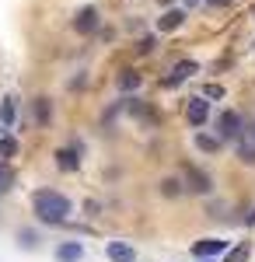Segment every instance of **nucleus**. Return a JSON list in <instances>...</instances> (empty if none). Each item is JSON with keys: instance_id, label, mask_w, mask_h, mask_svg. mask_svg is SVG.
I'll use <instances>...</instances> for the list:
<instances>
[{"instance_id": "1", "label": "nucleus", "mask_w": 255, "mask_h": 262, "mask_svg": "<svg viewBox=\"0 0 255 262\" xmlns=\"http://www.w3.org/2000/svg\"><path fill=\"white\" fill-rule=\"evenodd\" d=\"M32 213H35V221L39 224H67L70 221V213H74V203L70 196H63L56 189H35L32 192Z\"/></svg>"}, {"instance_id": "2", "label": "nucleus", "mask_w": 255, "mask_h": 262, "mask_svg": "<svg viewBox=\"0 0 255 262\" xmlns=\"http://www.w3.org/2000/svg\"><path fill=\"white\" fill-rule=\"evenodd\" d=\"M84 154H88L84 140H80V137H74V140L67 143V147H59L53 158H56V168H59V171L74 175V171H80V168H84Z\"/></svg>"}, {"instance_id": "3", "label": "nucleus", "mask_w": 255, "mask_h": 262, "mask_svg": "<svg viewBox=\"0 0 255 262\" xmlns=\"http://www.w3.org/2000/svg\"><path fill=\"white\" fill-rule=\"evenodd\" d=\"M245 133V116L238 112V108H224L220 116H217V137L227 143V140H238Z\"/></svg>"}, {"instance_id": "4", "label": "nucleus", "mask_w": 255, "mask_h": 262, "mask_svg": "<svg viewBox=\"0 0 255 262\" xmlns=\"http://www.w3.org/2000/svg\"><path fill=\"white\" fill-rule=\"evenodd\" d=\"M185 122H189L193 129H203V126L210 122V98H206V95H196V98L185 101Z\"/></svg>"}, {"instance_id": "5", "label": "nucleus", "mask_w": 255, "mask_h": 262, "mask_svg": "<svg viewBox=\"0 0 255 262\" xmlns=\"http://www.w3.org/2000/svg\"><path fill=\"white\" fill-rule=\"evenodd\" d=\"M231 248V242H224V238H217V234H210V238H199V242H193V259H220L224 252Z\"/></svg>"}, {"instance_id": "6", "label": "nucleus", "mask_w": 255, "mask_h": 262, "mask_svg": "<svg viewBox=\"0 0 255 262\" xmlns=\"http://www.w3.org/2000/svg\"><path fill=\"white\" fill-rule=\"evenodd\" d=\"M98 28H101V11L95 4L80 7L77 14H74V32H77V35H95Z\"/></svg>"}, {"instance_id": "7", "label": "nucleus", "mask_w": 255, "mask_h": 262, "mask_svg": "<svg viewBox=\"0 0 255 262\" xmlns=\"http://www.w3.org/2000/svg\"><path fill=\"white\" fill-rule=\"evenodd\" d=\"M84 259H88V245L77 238L56 242V248H53V262H84Z\"/></svg>"}, {"instance_id": "8", "label": "nucleus", "mask_w": 255, "mask_h": 262, "mask_svg": "<svg viewBox=\"0 0 255 262\" xmlns=\"http://www.w3.org/2000/svg\"><path fill=\"white\" fill-rule=\"evenodd\" d=\"M196 74H199V63L196 60H178L175 67L161 77V84H164V88H178L182 81H189V77H196Z\"/></svg>"}, {"instance_id": "9", "label": "nucleus", "mask_w": 255, "mask_h": 262, "mask_svg": "<svg viewBox=\"0 0 255 262\" xmlns=\"http://www.w3.org/2000/svg\"><path fill=\"white\" fill-rule=\"evenodd\" d=\"M185 192H196V196H210L214 192V179L206 175V171H199V168H185Z\"/></svg>"}, {"instance_id": "10", "label": "nucleus", "mask_w": 255, "mask_h": 262, "mask_svg": "<svg viewBox=\"0 0 255 262\" xmlns=\"http://www.w3.org/2000/svg\"><path fill=\"white\" fill-rule=\"evenodd\" d=\"M235 154L241 164H255V126H245V133L235 140Z\"/></svg>"}, {"instance_id": "11", "label": "nucleus", "mask_w": 255, "mask_h": 262, "mask_svg": "<svg viewBox=\"0 0 255 262\" xmlns=\"http://www.w3.org/2000/svg\"><path fill=\"white\" fill-rule=\"evenodd\" d=\"M182 25H185V11H182V7H164L154 28L161 32V35H168V32H178Z\"/></svg>"}, {"instance_id": "12", "label": "nucleus", "mask_w": 255, "mask_h": 262, "mask_svg": "<svg viewBox=\"0 0 255 262\" xmlns=\"http://www.w3.org/2000/svg\"><path fill=\"white\" fill-rule=\"evenodd\" d=\"M105 259L109 262H137V248L130 242H105Z\"/></svg>"}, {"instance_id": "13", "label": "nucleus", "mask_w": 255, "mask_h": 262, "mask_svg": "<svg viewBox=\"0 0 255 262\" xmlns=\"http://www.w3.org/2000/svg\"><path fill=\"white\" fill-rule=\"evenodd\" d=\"M140 88H143V74H140V70H133V67L119 70V77H116L119 95H133V91H140Z\"/></svg>"}, {"instance_id": "14", "label": "nucleus", "mask_w": 255, "mask_h": 262, "mask_svg": "<svg viewBox=\"0 0 255 262\" xmlns=\"http://www.w3.org/2000/svg\"><path fill=\"white\" fill-rule=\"evenodd\" d=\"M14 238H18V248H21V252H39L42 234L35 231V227H21V231L14 234Z\"/></svg>"}, {"instance_id": "15", "label": "nucleus", "mask_w": 255, "mask_h": 262, "mask_svg": "<svg viewBox=\"0 0 255 262\" xmlns=\"http://www.w3.org/2000/svg\"><path fill=\"white\" fill-rule=\"evenodd\" d=\"M14 119H18V98H14V95H7V98L0 101V126H4V129H11Z\"/></svg>"}, {"instance_id": "16", "label": "nucleus", "mask_w": 255, "mask_h": 262, "mask_svg": "<svg viewBox=\"0 0 255 262\" xmlns=\"http://www.w3.org/2000/svg\"><path fill=\"white\" fill-rule=\"evenodd\" d=\"M248 255H252V245L241 242V245H231V248L220 255V262H248Z\"/></svg>"}, {"instance_id": "17", "label": "nucleus", "mask_w": 255, "mask_h": 262, "mask_svg": "<svg viewBox=\"0 0 255 262\" xmlns=\"http://www.w3.org/2000/svg\"><path fill=\"white\" fill-rule=\"evenodd\" d=\"M196 147L203 150V154H217V150L224 147V140H220V137H210V133H203V129H196Z\"/></svg>"}, {"instance_id": "18", "label": "nucleus", "mask_w": 255, "mask_h": 262, "mask_svg": "<svg viewBox=\"0 0 255 262\" xmlns=\"http://www.w3.org/2000/svg\"><path fill=\"white\" fill-rule=\"evenodd\" d=\"M32 108H35V122H39V126H49V119H53V101L49 98H35Z\"/></svg>"}, {"instance_id": "19", "label": "nucleus", "mask_w": 255, "mask_h": 262, "mask_svg": "<svg viewBox=\"0 0 255 262\" xmlns=\"http://www.w3.org/2000/svg\"><path fill=\"white\" fill-rule=\"evenodd\" d=\"M182 192H185V185H182L178 179H164V182H161V196L175 200V196H182Z\"/></svg>"}, {"instance_id": "20", "label": "nucleus", "mask_w": 255, "mask_h": 262, "mask_svg": "<svg viewBox=\"0 0 255 262\" xmlns=\"http://www.w3.org/2000/svg\"><path fill=\"white\" fill-rule=\"evenodd\" d=\"M18 154V140L14 137H0V158H14Z\"/></svg>"}, {"instance_id": "21", "label": "nucleus", "mask_w": 255, "mask_h": 262, "mask_svg": "<svg viewBox=\"0 0 255 262\" xmlns=\"http://www.w3.org/2000/svg\"><path fill=\"white\" fill-rule=\"evenodd\" d=\"M154 46H157V39H154V35H143V39H137V46H133V49H137L140 56H147V53H151Z\"/></svg>"}, {"instance_id": "22", "label": "nucleus", "mask_w": 255, "mask_h": 262, "mask_svg": "<svg viewBox=\"0 0 255 262\" xmlns=\"http://www.w3.org/2000/svg\"><path fill=\"white\" fill-rule=\"evenodd\" d=\"M203 95H206V98H224V88H220V84H206Z\"/></svg>"}, {"instance_id": "23", "label": "nucleus", "mask_w": 255, "mask_h": 262, "mask_svg": "<svg viewBox=\"0 0 255 262\" xmlns=\"http://www.w3.org/2000/svg\"><path fill=\"white\" fill-rule=\"evenodd\" d=\"M4 189H11V171L0 164V192H4Z\"/></svg>"}, {"instance_id": "24", "label": "nucleus", "mask_w": 255, "mask_h": 262, "mask_svg": "<svg viewBox=\"0 0 255 262\" xmlns=\"http://www.w3.org/2000/svg\"><path fill=\"white\" fill-rule=\"evenodd\" d=\"M210 217H214V221H224L227 213H224V206H220V203H214V206H210Z\"/></svg>"}, {"instance_id": "25", "label": "nucleus", "mask_w": 255, "mask_h": 262, "mask_svg": "<svg viewBox=\"0 0 255 262\" xmlns=\"http://www.w3.org/2000/svg\"><path fill=\"white\" fill-rule=\"evenodd\" d=\"M245 224H255V206H252V210H245Z\"/></svg>"}, {"instance_id": "26", "label": "nucleus", "mask_w": 255, "mask_h": 262, "mask_svg": "<svg viewBox=\"0 0 255 262\" xmlns=\"http://www.w3.org/2000/svg\"><path fill=\"white\" fill-rule=\"evenodd\" d=\"M206 4H210V7H227L231 0H206Z\"/></svg>"}, {"instance_id": "27", "label": "nucleus", "mask_w": 255, "mask_h": 262, "mask_svg": "<svg viewBox=\"0 0 255 262\" xmlns=\"http://www.w3.org/2000/svg\"><path fill=\"white\" fill-rule=\"evenodd\" d=\"M185 7H196V0H185Z\"/></svg>"}, {"instance_id": "28", "label": "nucleus", "mask_w": 255, "mask_h": 262, "mask_svg": "<svg viewBox=\"0 0 255 262\" xmlns=\"http://www.w3.org/2000/svg\"><path fill=\"white\" fill-rule=\"evenodd\" d=\"M193 262H217V259H193Z\"/></svg>"}, {"instance_id": "29", "label": "nucleus", "mask_w": 255, "mask_h": 262, "mask_svg": "<svg viewBox=\"0 0 255 262\" xmlns=\"http://www.w3.org/2000/svg\"><path fill=\"white\" fill-rule=\"evenodd\" d=\"M252 21H255V7H252Z\"/></svg>"}]
</instances>
